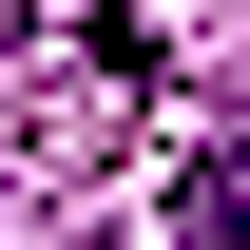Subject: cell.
<instances>
[{"label":"cell","instance_id":"cell-3","mask_svg":"<svg viewBox=\"0 0 250 250\" xmlns=\"http://www.w3.org/2000/svg\"><path fill=\"white\" fill-rule=\"evenodd\" d=\"M231 135H250V58H231Z\"/></svg>","mask_w":250,"mask_h":250},{"label":"cell","instance_id":"cell-2","mask_svg":"<svg viewBox=\"0 0 250 250\" xmlns=\"http://www.w3.org/2000/svg\"><path fill=\"white\" fill-rule=\"evenodd\" d=\"M77 58L116 77V96H154V20H135V0H96V20H77Z\"/></svg>","mask_w":250,"mask_h":250},{"label":"cell","instance_id":"cell-4","mask_svg":"<svg viewBox=\"0 0 250 250\" xmlns=\"http://www.w3.org/2000/svg\"><path fill=\"white\" fill-rule=\"evenodd\" d=\"M0 58H20V0H0Z\"/></svg>","mask_w":250,"mask_h":250},{"label":"cell","instance_id":"cell-1","mask_svg":"<svg viewBox=\"0 0 250 250\" xmlns=\"http://www.w3.org/2000/svg\"><path fill=\"white\" fill-rule=\"evenodd\" d=\"M173 250H250V173H231V154H212V173L173 192Z\"/></svg>","mask_w":250,"mask_h":250}]
</instances>
